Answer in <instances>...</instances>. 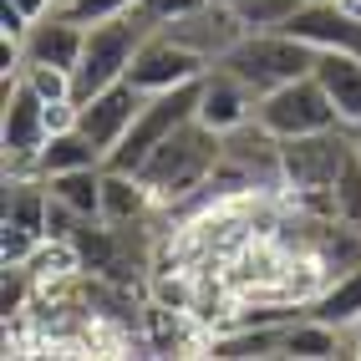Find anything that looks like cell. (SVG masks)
<instances>
[{
  "mask_svg": "<svg viewBox=\"0 0 361 361\" xmlns=\"http://www.w3.org/2000/svg\"><path fill=\"white\" fill-rule=\"evenodd\" d=\"M316 56H321L316 46L290 36V31H250L239 46H229L214 66L234 71L239 82H250L264 97V92H275V87L295 82V77H310V71H316Z\"/></svg>",
  "mask_w": 361,
  "mask_h": 361,
  "instance_id": "277c9868",
  "label": "cell"
},
{
  "mask_svg": "<svg viewBox=\"0 0 361 361\" xmlns=\"http://www.w3.org/2000/svg\"><path fill=\"white\" fill-rule=\"evenodd\" d=\"M316 82L336 102L341 128H356L361 123V56L356 51H321L316 56Z\"/></svg>",
  "mask_w": 361,
  "mask_h": 361,
  "instance_id": "5bb4252c",
  "label": "cell"
},
{
  "mask_svg": "<svg viewBox=\"0 0 361 361\" xmlns=\"http://www.w3.org/2000/svg\"><path fill=\"white\" fill-rule=\"evenodd\" d=\"M199 97H204V77H199V82H183V87H168V92H153V97H142V107H137V117H133L128 137L102 158V168L137 173L142 158H148L163 137H173L183 123H194V117H199Z\"/></svg>",
  "mask_w": 361,
  "mask_h": 361,
  "instance_id": "5b68a950",
  "label": "cell"
},
{
  "mask_svg": "<svg viewBox=\"0 0 361 361\" xmlns=\"http://www.w3.org/2000/svg\"><path fill=\"white\" fill-rule=\"evenodd\" d=\"M280 31L310 41L316 51H356L361 56V16H351L341 0H300V11Z\"/></svg>",
  "mask_w": 361,
  "mask_h": 361,
  "instance_id": "8fae6325",
  "label": "cell"
},
{
  "mask_svg": "<svg viewBox=\"0 0 361 361\" xmlns=\"http://www.w3.org/2000/svg\"><path fill=\"white\" fill-rule=\"evenodd\" d=\"M148 31H153V20L142 16L137 6L128 16H112V20L87 26L82 61H77V71H71V102H87V97H97L102 87L123 82L133 56H137V46L148 41Z\"/></svg>",
  "mask_w": 361,
  "mask_h": 361,
  "instance_id": "3957f363",
  "label": "cell"
},
{
  "mask_svg": "<svg viewBox=\"0 0 361 361\" xmlns=\"http://www.w3.org/2000/svg\"><path fill=\"white\" fill-rule=\"evenodd\" d=\"M351 142H356V153H361V123H356V128H351Z\"/></svg>",
  "mask_w": 361,
  "mask_h": 361,
  "instance_id": "cb8c5ba5",
  "label": "cell"
},
{
  "mask_svg": "<svg viewBox=\"0 0 361 361\" xmlns=\"http://www.w3.org/2000/svg\"><path fill=\"white\" fill-rule=\"evenodd\" d=\"M102 163L92 168H66V173H51L46 178V188H51V199L71 204L77 214H87V219H102Z\"/></svg>",
  "mask_w": 361,
  "mask_h": 361,
  "instance_id": "ac0fdd59",
  "label": "cell"
},
{
  "mask_svg": "<svg viewBox=\"0 0 361 361\" xmlns=\"http://www.w3.org/2000/svg\"><path fill=\"white\" fill-rule=\"evenodd\" d=\"M280 356H295V361H321V356H351L346 351V331H336L316 316H295L280 336Z\"/></svg>",
  "mask_w": 361,
  "mask_h": 361,
  "instance_id": "e0dca14e",
  "label": "cell"
},
{
  "mask_svg": "<svg viewBox=\"0 0 361 361\" xmlns=\"http://www.w3.org/2000/svg\"><path fill=\"white\" fill-rule=\"evenodd\" d=\"M255 107H259V92L250 82H239L234 71H224V66H209L204 71L199 123H209L214 133H234V128L255 123Z\"/></svg>",
  "mask_w": 361,
  "mask_h": 361,
  "instance_id": "4fadbf2b",
  "label": "cell"
},
{
  "mask_svg": "<svg viewBox=\"0 0 361 361\" xmlns=\"http://www.w3.org/2000/svg\"><path fill=\"white\" fill-rule=\"evenodd\" d=\"M351 128H326L305 137H280V163H285V199L305 214L331 219V188L351 158Z\"/></svg>",
  "mask_w": 361,
  "mask_h": 361,
  "instance_id": "7a4b0ae2",
  "label": "cell"
},
{
  "mask_svg": "<svg viewBox=\"0 0 361 361\" xmlns=\"http://www.w3.org/2000/svg\"><path fill=\"white\" fill-rule=\"evenodd\" d=\"M87 46V26L71 20L66 11H46L41 20H31V31L20 36V66H61L77 71Z\"/></svg>",
  "mask_w": 361,
  "mask_h": 361,
  "instance_id": "7c38bea8",
  "label": "cell"
},
{
  "mask_svg": "<svg viewBox=\"0 0 361 361\" xmlns=\"http://www.w3.org/2000/svg\"><path fill=\"white\" fill-rule=\"evenodd\" d=\"M209 71V61L199 51H188L183 41H173L168 31H148V41L137 46V56L128 66V82L153 97V92H168V87H183V82H199Z\"/></svg>",
  "mask_w": 361,
  "mask_h": 361,
  "instance_id": "ba28073f",
  "label": "cell"
},
{
  "mask_svg": "<svg viewBox=\"0 0 361 361\" xmlns=\"http://www.w3.org/2000/svg\"><path fill=\"white\" fill-rule=\"evenodd\" d=\"M331 219L361 229V153H356V148H351L341 178H336V188H331Z\"/></svg>",
  "mask_w": 361,
  "mask_h": 361,
  "instance_id": "ffe728a7",
  "label": "cell"
},
{
  "mask_svg": "<svg viewBox=\"0 0 361 361\" xmlns=\"http://www.w3.org/2000/svg\"><path fill=\"white\" fill-rule=\"evenodd\" d=\"M137 107H142V92L123 77V82H112V87H102L97 97H87V102H77V128L97 142V153L107 158L117 142L128 137V128H133V117H137Z\"/></svg>",
  "mask_w": 361,
  "mask_h": 361,
  "instance_id": "30bf717a",
  "label": "cell"
},
{
  "mask_svg": "<svg viewBox=\"0 0 361 361\" xmlns=\"http://www.w3.org/2000/svg\"><path fill=\"white\" fill-rule=\"evenodd\" d=\"M305 316H316V321H326V326H336V331L361 326V264H351L346 275H336L326 290L305 305Z\"/></svg>",
  "mask_w": 361,
  "mask_h": 361,
  "instance_id": "2e32d148",
  "label": "cell"
},
{
  "mask_svg": "<svg viewBox=\"0 0 361 361\" xmlns=\"http://www.w3.org/2000/svg\"><path fill=\"white\" fill-rule=\"evenodd\" d=\"M20 82H31L46 102L71 97V71H61V66H20Z\"/></svg>",
  "mask_w": 361,
  "mask_h": 361,
  "instance_id": "7402d4cb",
  "label": "cell"
},
{
  "mask_svg": "<svg viewBox=\"0 0 361 361\" xmlns=\"http://www.w3.org/2000/svg\"><path fill=\"white\" fill-rule=\"evenodd\" d=\"M255 123L270 128L275 137H305V133L341 128V117H336V102L326 97V87L310 71V77H295L275 92H264L259 107H255Z\"/></svg>",
  "mask_w": 361,
  "mask_h": 361,
  "instance_id": "8992f818",
  "label": "cell"
},
{
  "mask_svg": "<svg viewBox=\"0 0 361 361\" xmlns=\"http://www.w3.org/2000/svg\"><path fill=\"white\" fill-rule=\"evenodd\" d=\"M234 11L245 20V31H280L300 11V0H234Z\"/></svg>",
  "mask_w": 361,
  "mask_h": 361,
  "instance_id": "44dd1931",
  "label": "cell"
},
{
  "mask_svg": "<svg viewBox=\"0 0 361 361\" xmlns=\"http://www.w3.org/2000/svg\"><path fill=\"white\" fill-rule=\"evenodd\" d=\"M224 158V133H214L209 123H183L173 137H163L158 148L142 158L137 178L148 183V194L158 209H178L214 178V168Z\"/></svg>",
  "mask_w": 361,
  "mask_h": 361,
  "instance_id": "6da1fadb",
  "label": "cell"
},
{
  "mask_svg": "<svg viewBox=\"0 0 361 361\" xmlns=\"http://www.w3.org/2000/svg\"><path fill=\"white\" fill-rule=\"evenodd\" d=\"M158 214L148 183H142L137 173H117V168H107L102 173V219L107 224H148Z\"/></svg>",
  "mask_w": 361,
  "mask_h": 361,
  "instance_id": "9a60e30c",
  "label": "cell"
},
{
  "mask_svg": "<svg viewBox=\"0 0 361 361\" xmlns=\"http://www.w3.org/2000/svg\"><path fill=\"white\" fill-rule=\"evenodd\" d=\"M0 137H6V173H41L36 158L51 137V123H46V97L20 77L6 87V128H0Z\"/></svg>",
  "mask_w": 361,
  "mask_h": 361,
  "instance_id": "52a82bcc",
  "label": "cell"
},
{
  "mask_svg": "<svg viewBox=\"0 0 361 361\" xmlns=\"http://www.w3.org/2000/svg\"><path fill=\"white\" fill-rule=\"evenodd\" d=\"M11 6H16L20 16H26V20H41L46 11H56V0H11Z\"/></svg>",
  "mask_w": 361,
  "mask_h": 361,
  "instance_id": "603a6c76",
  "label": "cell"
},
{
  "mask_svg": "<svg viewBox=\"0 0 361 361\" xmlns=\"http://www.w3.org/2000/svg\"><path fill=\"white\" fill-rule=\"evenodd\" d=\"M158 31H168L173 41H183L188 51H199L209 66L219 61L229 46H239L250 31H245V20H239V11L234 6H224V0H204L199 11H188V16H178V20H168V26H158Z\"/></svg>",
  "mask_w": 361,
  "mask_h": 361,
  "instance_id": "9c48e42d",
  "label": "cell"
},
{
  "mask_svg": "<svg viewBox=\"0 0 361 361\" xmlns=\"http://www.w3.org/2000/svg\"><path fill=\"white\" fill-rule=\"evenodd\" d=\"M92 163H102V153H97V142H92L82 128L51 133V137H46V148H41V158H36L41 178H51V173H66V168H92Z\"/></svg>",
  "mask_w": 361,
  "mask_h": 361,
  "instance_id": "d6986e66",
  "label": "cell"
}]
</instances>
